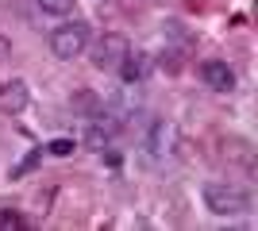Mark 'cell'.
I'll use <instances>...</instances> for the list:
<instances>
[{
    "label": "cell",
    "mask_w": 258,
    "mask_h": 231,
    "mask_svg": "<svg viewBox=\"0 0 258 231\" xmlns=\"http://www.w3.org/2000/svg\"><path fill=\"white\" fill-rule=\"evenodd\" d=\"M0 108H4V112H12V116L27 108V81H23V77L0 81Z\"/></svg>",
    "instance_id": "6"
},
{
    "label": "cell",
    "mask_w": 258,
    "mask_h": 231,
    "mask_svg": "<svg viewBox=\"0 0 258 231\" xmlns=\"http://www.w3.org/2000/svg\"><path fill=\"white\" fill-rule=\"evenodd\" d=\"M201 81H205L212 93H231L235 89V69L227 66V62H201Z\"/></svg>",
    "instance_id": "5"
},
{
    "label": "cell",
    "mask_w": 258,
    "mask_h": 231,
    "mask_svg": "<svg viewBox=\"0 0 258 231\" xmlns=\"http://www.w3.org/2000/svg\"><path fill=\"white\" fill-rule=\"evenodd\" d=\"M89 46V23H62L50 31V54L62 58V62H74L77 54H85Z\"/></svg>",
    "instance_id": "2"
},
{
    "label": "cell",
    "mask_w": 258,
    "mask_h": 231,
    "mask_svg": "<svg viewBox=\"0 0 258 231\" xmlns=\"http://www.w3.org/2000/svg\"><path fill=\"white\" fill-rule=\"evenodd\" d=\"M116 69H119V77H123V85H143V77H147V54L127 50V58H123Z\"/></svg>",
    "instance_id": "7"
},
{
    "label": "cell",
    "mask_w": 258,
    "mask_h": 231,
    "mask_svg": "<svg viewBox=\"0 0 258 231\" xmlns=\"http://www.w3.org/2000/svg\"><path fill=\"white\" fill-rule=\"evenodd\" d=\"M70 108H74L77 116H97L100 97H93V93H74V97H70Z\"/></svg>",
    "instance_id": "9"
},
{
    "label": "cell",
    "mask_w": 258,
    "mask_h": 231,
    "mask_svg": "<svg viewBox=\"0 0 258 231\" xmlns=\"http://www.w3.org/2000/svg\"><path fill=\"white\" fill-rule=\"evenodd\" d=\"M147 146H151L154 158H170V154H177V146H181V131H177V123L158 120V123L151 127V139H147Z\"/></svg>",
    "instance_id": "4"
},
{
    "label": "cell",
    "mask_w": 258,
    "mask_h": 231,
    "mask_svg": "<svg viewBox=\"0 0 258 231\" xmlns=\"http://www.w3.org/2000/svg\"><path fill=\"white\" fill-rule=\"evenodd\" d=\"M43 12H50V16H70L74 12V0H35Z\"/></svg>",
    "instance_id": "10"
},
{
    "label": "cell",
    "mask_w": 258,
    "mask_h": 231,
    "mask_svg": "<svg viewBox=\"0 0 258 231\" xmlns=\"http://www.w3.org/2000/svg\"><path fill=\"white\" fill-rule=\"evenodd\" d=\"M23 223H27V220H23L20 212H0V227H4V231H8V227H23Z\"/></svg>",
    "instance_id": "12"
},
{
    "label": "cell",
    "mask_w": 258,
    "mask_h": 231,
    "mask_svg": "<svg viewBox=\"0 0 258 231\" xmlns=\"http://www.w3.org/2000/svg\"><path fill=\"white\" fill-rule=\"evenodd\" d=\"M201 200L212 216H243V212L254 208V193L235 181H208L201 189Z\"/></svg>",
    "instance_id": "1"
},
{
    "label": "cell",
    "mask_w": 258,
    "mask_h": 231,
    "mask_svg": "<svg viewBox=\"0 0 258 231\" xmlns=\"http://www.w3.org/2000/svg\"><path fill=\"white\" fill-rule=\"evenodd\" d=\"M8 54H12V39H4V35H0V66L8 62Z\"/></svg>",
    "instance_id": "13"
},
{
    "label": "cell",
    "mask_w": 258,
    "mask_h": 231,
    "mask_svg": "<svg viewBox=\"0 0 258 231\" xmlns=\"http://www.w3.org/2000/svg\"><path fill=\"white\" fill-rule=\"evenodd\" d=\"M127 50H131V43L123 39V35H119V31H108L104 39L93 46V66H97V69H116L119 62L127 58Z\"/></svg>",
    "instance_id": "3"
},
{
    "label": "cell",
    "mask_w": 258,
    "mask_h": 231,
    "mask_svg": "<svg viewBox=\"0 0 258 231\" xmlns=\"http://www.w3.org/2000/svg\"><path fill=\"white\" fill-rule=\"evenodd\" d=\"M74 139H66V135H58V139H50V143H46V150L50 154H58V158H70V154H74Z\"/></svg>",
    "instance_id": "11"
},
{
    "label": "cell",
    "mask_w": 258,
    "mask_h": 231,
    "mask_svg": "<svg viewBox=\"0 0 258 231\" xmlns=\"http://www.w3.org/2000/svg\"><path fill=\"white\" fill-rule=\"evenodd\" d=\"M39 162H43V146H35V150H27V154H23L20 162L12 166V174H8V177H12V181H20V177H27V174H31V170H35Z\"/></svg>",
    "instance_id": "8"
}]
</instances>
